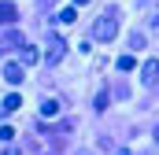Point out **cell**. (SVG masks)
I'll use <instances>...</instances> for the list:
<instances>
[{"mask_svg":"<svg viewBox=\"0 0 159 155\" xmlns=\"http://www.w3.org/2000/svg\"><path fill=\"white\" fill-rule=\"evenodd\" d=\"M115 67H119V70H133V67H137V59H133V55H119V63H115Z\"/></svg>","mask_w":159,"mask_h":155,"instance_id":"11","label":"cell"},{"mask_svg":"<svg viewBox=\"0 0 159 155\" xmlns=\"http://www.w3.org/2000/svg\"><path fill=\"white\" fill-rule=\"evenodd\" d=\"M19 107H22V96H19V92H7L4 104H0V115H11V111H19Z\"/></svg>","mask_w":159,"mask_h":155,"instance_id":"7","label":"cell"},{"mask_svg":"<svg viewBox=\"0 0 159 155\" xmlns=\"http://www.w3.org/2000/svg\"><path fill=\"white\" fill-rule=\"evenodd\" d=\"M0 140L11 144V140H15V129H11V126H0Z\"/></svg>","mask_w":159,"mask_h":155,"instance_id":"13","label":"cell"},{"mask_svg":"<svg viewBox=\"0 0 159 155\" xmlns=\"http://www.w3.org/2000/svg\"><path fill=\"white\" fill-rule=\"evenodd\" d=\"M93 37L100 41V44H107V41L119 37V19H115V11H107L104 19H96V22H93Z\"/></svg>","mask_w":159,"mask_h":155,"instance_id":"1","label":"cell"},{"mask_svg":"<svg viewBox=\"0 0 159 155\" xmlns=\"http://www.w3.org/2000/svg\"><path fill=\"white\" fill-rule=\"evenodd\" d=\"M129 48H144V33H129Z\"/></svg>","mask_w":159,"mask_h":155,"instance_id":"14","label":"cell"},{"mask_svg":"<svg viewBox=\"0 0 159 155\" xmlns=\"http://www.w3.org/2000/svg\"><path fill=\"white\" fill-rule=\"evenodd\" d=\"M156 144H159V126H156Z\"/></svg>","mask_w":159,"mask_h":155,"instance_id":"18","label":"cell"},{"mask_svg":"<svg viewBox=\"0 0 159 155\" xmlns=\"http://www.w3.org/2000/svg\"><path fill=\"white\" fill-rule=\"evenodd\" d=\"M141 78H144V85H156L159 81V59H148V63L141 67Z\"/></svg>","mask_w":159,"mask_h":155,"instance_id":"5","label":"cell"},{"mask_svg":"<svg viewBox=\"0 0 159 155\" xmlns=\"http://www.w3.org/2000/svg\"><path fill=\"white\" fill-rule=\"evenodd\" d=\"M63 55H67V41L59 37V33H52V37H48V48H44V59H48V63H59Z\"/></svg>","mask_w":159,"mask_h":155,"instance_id":"2","label":"cell"},{"mask_svg":"<svg viewBox=\"0 0 159 155\" xmlns=\"http://www.w3.org/2000/svg\"><path fill=\"white\" fill-rule=\"evenodd\" d=\"M59 115V100H56V96H44V100H41V118H56Z\"/></svg>","mask_w":159,"mask_h":155,"instance_id":"8","label":"cell"},{"mask_svg":"<svg viewBox=\"0 0 159 155\" xmlns=\"http://www.w3.org/2000/svg\"><path fill=\"white\" fill-rule=\"evenodd\" d=\"M19 63H22V67H34V63H41V52L34 48V44H26V48H19Z\"/></svg>","mask_w":159,"mask_h":155,"instance_id":"6","label":"cell"},{"mask_svg":"<svg viewBox=\"0 0 159 155\" xmlns=\"http://www.w3.org/2000/svg\"><path fill=\"white\" fill-rule=\"evenodd\" d=\"M4 48H26V41H22V33H19V30H11V33L4 37Z\"/></svg>","mask_w":159,"mask_h":155,"instance_id":"10","label":"cell"},{"mask_svg":"<svg viewBox=\"0 0 159 155\" xmlns=\"http://www.w3.org/2000/svg\"><path fill=\"white\" fill-rule=\"evenodd\" d=\"M15 19H19V7L11 0H0V26H15Z\"/></svg>","mask_w":159,"mask_h":155,"instance_id":"4","label":"cell"},{"mask_svg":"<svg viewBox=\"0 0 159 155\" xmlns=\"http://www.w3.org/2000/svg\"><path fill=\"white\" fill-rule=\"evenodd\" d=\"M4 81H7V85H19V81H22V63H19V59H7V63H4Z\"/></svg>","mask_w":159,"mask_h":155,"instance_id":"3","label":"cell"},{"mask_svg":"<svg viewBox=\"0 0 159 155\" xmlns=\"http://www.w3.org/2000/svg\"><path fill=\"white\" fill-rule=\"evenodd\" d=\"M148 26H156V30H159V11H152V19H148Z\"/></svg>","mask_w":159,"mask_h":155,"instance_id":"15","label":"cell"},{"mask_svg":"<svg viewBox=\"0 0 159 155\" xmlns=\"http://www.w3.org/2000/svg\"><path fill=\"white\" fill-rule=\"evenodd\" d=\"M0 155H19V148H15V144H11V148H4V152Z\"/></svg>","mask_w":159,"mask_h":155,"instance_id":"16","label":"cell"},{"mask_svg":"<svg viewBox=\"0 0 159 155\" xmlns=\"http://www.w3.org/2000/svg\"><path fill=\"white\" fill-rule=\"evenodd\" d=\"M107 100H111L107 92H96V100H93V107H96V111H104V107H107Z\"/></svg>","mask_w":159,"mask_h":155,"instance_id":"12","label":"cell"},{"mask_svg":"<svg viewBox=\"0 0 159 155\" xmlns=\"http://www.w3.org/2000/svg\"><path fill=\"white\" fill-rule=\"evenodd\" d=\"M56 19H59L63 26H74V22H78V7H74V4H70V7H63V11H59Z\"/></svg>","mask_w":159,"mask_h":155,"instance_id":"9","label":"cell"},{"mask_svg":"<svg viewBox=\"0 0 159 155\" xmlns=\"http://www.w3.org/2000/svg\"><path fill=\"white\" fill-rule=\"evenodd\" d=\"M81 4H89V0H74V7H81Z\"/></svg>","mask_w":159,"mask_h":155,"instance_id":"17","label":"cell"}]
</instances>
